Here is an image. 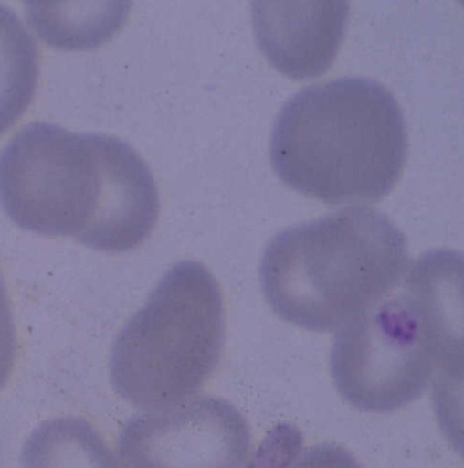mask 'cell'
<instances>
[{
    "instance_id": "cell-3",
    "label": "cell",
    "mask_w": 464,
    "mask_h": 468,
    "mask_svg": "<svg viewBox=\"0 0 464 468\" xmlns=\"http://www.w3.org/2000/svg\"><path fill=\"white\" fill-rule=\"evenodd\" d=\"M407 242L374 208L352 207L278 233L260 261L272 311L313 333L338 331L396 291Z\"/></svg>"
},
{
    "instance_id": "cell-4",
    "label": "cell",
    "mask_w": 464,
    "mask_h": 468,
    "mask_svg": "<svg viewBox=\"0 0 464 468\" xmlns=\"http://www.w3.org/2000/svg\"><path fill=\"white\" fill-rule=\"evenodd\" d=\"M224 344L219 283L198 261H180L116 338L111 381L135 408H171L194 398L210 380Z\"/></svg>"
},
{
    "instance_id": "cell-7",
    "label": "cell",
    "mask_w": 464,
    "mask_h": 468,
    "mask_svg": "<svg viewBox=\"0 0 464 468\" xmlns=\"http://www.w3.org/2000/svg\"><path fill=\"white\" fill-rule=\"evenodd\" d=\"M255 36L282 74L307 80L332 66L349 19V3H254Z\"/></svg>"
},
{
    "instance_id": "cell-12",
    "label": "cell",
    "mask_w": 464,
    "mask_h": 468,
    "mask_svg": "<svg viewBox=\"0 0 464 468\" xmlns=\"http://www.w3.org/2000/svg\"><path fill=\"white\" fill-rule=\"evenodd\" d=\"M16 354V333L10 297L0 270V389L13 372Z\"/></svg>"
},
{
    "instance_id": "cell-8",
    "label": "cell",
    "mask_w": 464,
    "mask_h": 468,
    "mask_svg": "<svg viewBox=\"0 0 464 468\" xmlns=\"http://www.w3.org/2000/svg\"><path fill=\"white\" fill-rule=\"evenodd\" d=\"M22 468H126L101 434L82 418L41 423L25 442Z\"/></svg>"
},
{
    "instance_id": "cell-10",
    "label": "cell",
    "mask_w": 464,
    "mask_h": 468,
    "mask_svg": "<svg viewBox=\"0 0 464 468\" xmlns=\"http://www.w3.org/2000/svg\"><path fill=\"white\" fill-rule=\"evenodd\" d=\"M105 3H27L30 27L49 46L89 49L110 40L123 24V10Z\"/></svg>"
},
{
    "instance_id": "cell-11",
    "label": "cell",
    "mask_w": 464,
    "mask_h": 468,
    "mask_svg": "<svg viewBox=\"0 0 464 468\" xmlns=\"http://www.w3.org/2000/svg\"><path fill=\"white\" fill-rule=\"evenodd\" d=\"M433 408L444 436L464 459V347L436 365Z\"/></svg>"
},
{
    "instance_id": "cell-6",
    "label": "cell",
    "mask_w": 464,
    "mask_h": 468,
    "mask_svg": "<svg viewBox=\"0 0 464 468\" xmlns=\"http://www.w3.org/2000/svg\"><path fill=\"white\" fill-rule=\"evenodd\" d=\"M118 450L127 468H248L254 458L246 418L216 397L136 415Z\"/></svg>"
},
{
    "instance_id": "cell-9",
    "label": "cell",
    "mask_w": 464,
    "mask_h": 468,
    "mask_svg": "<svg viewBox=\"0 0 464 468\" xmlns=\"http://www.w3.org/2000/svg\"><path fill=\"white\" fill-rule=\"evenodd\" d=\"M38 74L36 41L16 11L0 5V135L26 112Z\"/></svg>"
},
{
    "instance_id": "cell-1",
    "label": "cell",
    "mask_w": 464,
    "mask_h": 468,
    "mask_svg": "<svg viewBox=\"0 0 464 468\" xmlns=\"http://www.w3.org/2000/svg\"><path fill=\"white\" fill-rule=\"evenodd\" d=\"M0 203L27 232L108 253L143 244L160 217L154 176L127 142L44 122L0 153Z\"/></svg>"
},
{
    "instance_id": "cell-5",
    "label": "cell",
    "mask_w": 464,
    "mask_h": 468,
    "mask_svg": "<svg viewBox=\"0 0 464 468\" xmlns=\"http://www.w3.org/2000/svg\"><path fill=\"white\" fill-rule=\"evenodd\" d=\"M436 365L435 344L402 286L339 328L330 356L339 395L366 412L395 411L418 399Z\"/></svg>"
},
{
    "instance_id": "cell-13",
    "label": "cell",
    "mask_w": 464,
    "mask_h": 468,
    "mask_svg": "<svg viewBox=\"0 0 464 468\" xmlns=\"http://www.w3.org/2000/svg\"><path fill=\"white\" fill-rule=\"evenodd\" d=\"M285 468H363L354 456L339 445L322 444L297 452Z\"/></svg>"
},
{
    "instance_id": "cell-2",
    "label": "cell",
    "mask_w": 464,
    "mask_h": 468,
    "mask_svg": "<svg viewBox=\"0 0 464 468\" xmlns=\"http://www.w3.org/2000/svg\"><path fill=\"white\" fill-rule=\"evenodd\" d=\"M407 150L394 94L376 80L339 78L305 88L283 105L269 160L294 191L327 205H352L387 197Z\"/></svg>"
}]
</instances>
